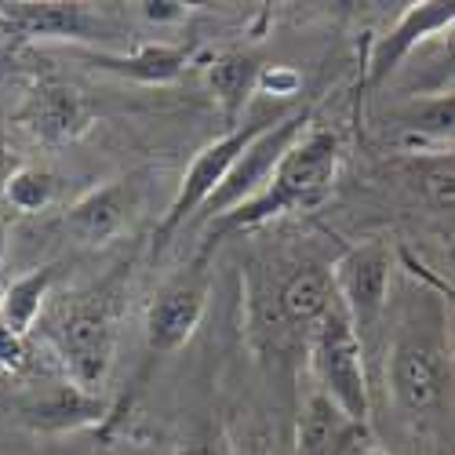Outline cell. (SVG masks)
Returning a JSON list of instances; mask_svg holds the SVG:
<instances>
[{
	"label": "cell",
	"mask_w": 455,
	"mask_h": 455,
	"mask_svg": "<svg viewBox=\"0 0 455 455\" xmlns=\"http://www.w3.org/2000/svg\"><path fill=\"white\" fill-rule=\"evenodd\" d=\"M423 189L430 194V201L444 212H451L455 204V189H451V154L448 157H437L427 172H423Z\"/></svg>",
	"instance_id": "cell-21"
},
{
	"label": "cell",
	"mask_w": 455,
	"mask_h": 455,
	"mask_svg": "<svg viewBox=\"0 0 455 455\" xmlns=\"http://www.w3.org/2000/svg\"><path fill=\"white\" fill-rule=\"evenodd\" d=\"M175 455H230V448H226V441H219V437H201V441L182 444Z\"/></svg>",
	"instance_id": "cell-25"
},
{
	"label": "cell",
	"mask_w": 455,
	"mask_h": 455,
	"mask_svg": "<svg viewBox=\"0 0 455 455\" xmlns=\"http://www.w3.org/2000/svg\"><path fill=\"white\" fill-rule=\"evenodd\" d=\"M142 15L149 22H179L186 15V4H179V0H146Z\"/></svg>",
	"instance_id": "cell-24"
},
{
	"label": "cell",
	"mask_w": 455,
	"mask_h": 455,
	"mask_svg": "<svg viewBox=\"0 0 455 455\" xmlns=\"http://www.w3.org/2000/svg\"><path fill=\"white\" fill-rule=\"evenodd\" d=\"M4 248H8V234H4V222H0V262H4Z\"/></svg>",
	"instance_id": "cell-26"
},
{
	"label": "cell",
	"mask_w": 455,
	"mask_h": 455,
	"mask_svg": "<svg viewBox=\"0 0 455 455\" xmlns=\"http://www.w3.org/2000/svg\"><path fill=\"white\" fill-rule=\"evenodd\" d=\"M451 19H455V8H451V4H411V8L401 15V22L390 29V36H383V41L375 44L371 62H368V81H371V84L387 81L390 73L397 69V62H401L415 44L427 41V36L437 33V29H448Z\"/></svg>",
	"instance_id": "cell-13"
},
{
	"label": "cell",
	"mask_w": 455,
	"mask_h": 455,
	"mask_svg": "<svg viewBox=\"0 0 455 455\" xmlns=\"http://www.w3.org/2000/svg\"><path fill=\"white\" fill-rule=\"evenodd\" d=\"M106 415V404L99 394H88L73 383H59L41 397H29L22 404V423L36 434H66V430H81L92 427Z\"/></svg>",
	"instance_id": "cell-12"
},
{
	"label": "cell",
	"mask_w": 455,
	"mask_h": 455,
	"mask_svg": "<svg viewBox=\"0 0 455 455\" xmlns=\"http://www.w3.org/2000/svg\"><path fill=\"white\" fill-rule=\"evenodd\" d=\"M146 179H149V172L142 168V172H128L121 179H109L106 186L84 194L66 212V230L81 244H92V248L113 241L135 219L142 194H146Z\"/></svg>",
	"instance_id": "cell-8"
},
{
	"label": "cell",
	"mask_w": 455,
	"mask_h": 455,
	"mask_svg": "<svg viewBox=\"0 0 455 455\" xmlns=\"http://www.w3.org/2000/svg\"><path fill=\"white\" fill-rule=\"evenodd\" d=\"M310 368L317 375V394H324L354 427H364L371 411L364 343L357 339L347 310L339 302L310 328Z\"/></svg>",
	"instance_id": "cell-2"
},
{
	"label": "cell",
	"mask_w": 455,
	"mask_h": 455,
	"mask_svg": "<svg viewBox=\"0 0 455 455\" xmlns=\"http://www.w3.org/2000/svg\"><path fill=\"white\" fill-rule=\"evenodd\" d=\"M310 124V109H295V113H284V117L277 124H270L262 135H255L244 154L230 164V172H226V179L215 186V194L201 204V219L204 222H215L222 219L226 212L241 208L244 201H251L262 186L270 182L274 168L281 164V157L291 149V142L307 132Z\"/></svg>",
	"instance_id": "cell-5"
},
{
	"label": "cell",
	"mask_w": 455,
	"mask_h": 455,
	"mask_svg": "<svg viewBox=\"0 0 455 455\" xmlns=\"http://www.w3.org/2000/svg\"><path fill=\"white\" fill-rule=\"evenodd\" d=\"M281 117H284V109H281V106H267L262 113H251L244 124L230 128L222 139H215V142H208V146L201 149V154L194 157V164L186 168V175H182V182H179L175 201L168 204L164 219L157 222V230H154V259H161V255L168 251L172 237L182 230V222H189V219H194V212H201V204L215 194V186L226 179L230 164L244 154V146H248L255 135L267 132L270 124H277Z\"/></svg>",
	"instance_id": "cell-3"
},
{
	"label": "cell",
	"mask_w": 455,
	"mask_h": 455,
	"mask_svg": "<svg viewBox=\"0 0 455 455\" xmlns=\"http://www.w3.org/2000/svg\"><path fill=\"white\" fill-rule=\"evenodd\" d=\"M354 455H387V451H379V448H361V451H354Z\"/></svg>",
	"instance_id": "cell-27"
},
{
	"label": "cell",
	"mask_w": 455,
	"mask_h": 455,
	"mask_svg": "<svg viewBox=\"0 0 455 455\" xmlns=\"http://www.w3.org/2000/svg\"><path fill=\"white\" fill-rule=\"evenodd\" d=\"M22 121L29 124V132L44 142H69L77 139L88 121H92V109L81 99L77 88L59 84V81H44L36 88L22 109Z\"/></svg>",
	"instance_id": "cell-11"
},
{
	"label": "cell",
	"mask_w": 455,
	"mask_h": 455,
	"mask_svg": "<svg viewBox=\"0 0 455 455\" xmlns=\"http://www.w3.org/2000/svg\"><path fill=\"white\" fill-rule=\"evenodd\" d=\"M259 62L255 55H244V52H230V55H219L212 66H208V84L226 113L230 128H237V117L244 113V102L251 99L255 92V81H259Z\"/></svg>",
	"instance_id": "cell-17"
},
{
	"label": "cell",
	"mask_w": 455,
	"mask_h": 455,
	"mask_svg": "<svg viewBox=\"0 0 455 455\" xmlns=\"http://www.w3.org/2000/svg\"><path fill=\"white\" fill-rule=\"evenodd\" d=\"M361 430L324 394H310L295 423V455H354Z\"/></svg>",
	"instance_id": "cell-14"
},
{
	"label": "cell",
	"mask_w": 455,
	"mask_h": 455,
	"mask_svg": "<svg viewBox=\"0 0 455 455\" xmlns=\"http://www.w3.org/2000/svg\"><path fill=\"white\" fill-rule=\"evenodd\" d=\"M208 307V270L197 259L189 270L175 274L157 288L146 310V350L149 354H175L186 339L197 331Z\"/></svg>",
	"instance_id": "cell-7"
},
{
	"label": "cell",
	"mask_w": 455,
	"mask_h": 455,
	"mask_svg": "<svg viewBox=\"0 0 455 455\" xmlns=\"http://www.w3.org/2000/svg\"><path fill=\"white\" fill-rule=\"evenodd\" d=\"M335 172H339V139L331 132H321V128L302 132L291 142L288 154L281 157V164L274 168L270 182L262 186L251 201H244L234 212H226L215 222H208V241L201 248V262L212 255V248L226 234H237V230H248V226L270 222L284 212L317 204L331 189Z\"/></svg>",
	"instance_id": "cell-1"
},
{
	"label": "cell",
	"mask_w": 455,
	"mask_h": 455,
	"mask_svg": "<svg viewBox=\"0 0 455 455\" xmlns=\"http://www.w3.org/2000/svg\"><path fill=\"white\" fill-rule=\"evenodd\" d=\"M448 361L437 347H430L427 339L404 335L390 350V364H387V379H390V394L397 401L401 411L408 415H423L430 411L448 387Z\"/></svg>",
	"instance_id": "cell-9"
},
{
	"label": "cell",
	"mask_w": 455,
	"mask_h": 455,
	"mask_svg": "<svg viewBox=\"0 0 455 455\" xmlns=\"http://www.w3.org/2000/svg\"><path fill=\"white\" fill-rule=\"evenodd\" d=\"M299 84H302V77H299L295 69H288V66L259 69V81H255V88L270 92V95H295V92H299Z\"/></svg>",
	"instance_id": "cell-22"
},
{
	"label": "cell",
	"mask_w": 455,
	"mask_h": 455,
	"mask_svg": "<svg viewBox=\"0 0 455 455\" xmlns=\"http://www.w3.org/2000/svg\"><path fill=\"white\" fill-rule=\"evenodd\" d=\"M189 48L182 44H142L128 55H113V52H92L88 62L102 73H117V77L139 81V84H168L189 66Z\"/></svg>",
	"instance_id": "cell-15"
},
{
	"label": "cell",
	"mask_w": 455,
	"mask_h": 455,
	"mask_svg": "<svg viewBox=\"0 0 455 455\" xmlns=\"http://www.w3.org/2000/svg\"><path fill=\"white\" fill-rule=\"evenodd\" d=\"M335 284H331V274L324 267H302L295 270L284 288H281V299H277V307H281V317L295 328H314L331 307H335Z\"/></svg>",
	"instance_id": "cell-16"
},
{
	"label": "cell",
	"mask_w": 455,
	"mask_h": 455,
	"mask_svg": "<svg viewBox=\"0 0 455 455\" xmlns=\"http://www.w3.org/2000/svg\"><path fill=\"white\" fill-rule=\"evenodd\" d=\"M408 128L415 132H427V135H451V95H437L430 102H415L408 113H404Z\"/></svg>",
	"instance_id": "cell-20"
},
{
	"label": "cell",
	"mask_w": 455,
	"mask_h": 455,
	"mask_svg": "<svg viewBox=\"0 0 455 455\" xmlns=\"http://www.w3.org/2000/svg\"><path fill=\"white\" fill-rule=\"evenodd\" d=\"M0 29L26 41H84L92 33V15L84 4L62 0H15L0 4Z\"/></svg>",
	"instance_id": "cell-10"
},
{
	"label": "cell",
	"mask_w": 455,
	"mask_h": 455,
	"mask_svg": "<svg viewBox=\"0 0 455 455\" xmlns=\"http://www.w3.org/2000/svg\"><path fill=\"white\" fill-rule=\"evenodd\" d=\"M335 299L347 310L357 339L375 331L379 317L387 310V288H390V248L383 241H368L350 248L331 270Z\"/></svg>",
	"instance_id": "cell-6"
},
{
	"label": "cell",
	"mask_w": 455,
	"mask_h": 455,
	"mask_svg": "<svg viewBox=\"0 0 455 455\" xmlns=\"http://www.w3.org/2000/svg\"><path fill=\"white\" fill-rule=\"evenodd\" d=\"M4 201L15 208V212H41V208H48L52 204V197H55V179H52V172H44V168H33V164H22V168H15L8 179H4Z\"/></svg>",
	"instance_id": "cell-19"
},
{
	"label": "cell",
	"mask_w": 455,
	"mask_h": 455,
	"mask_svg": "<svg viewBox=\"0 0 455 455\" xmlns=\"http://www.w3.org/2000/svg\"><path fill=\"white\" fill-rule=\"evenodd\" d=\"M26 364V339L0 324V371H19Z\"/></svg>",
	"instance_id": "cell-23"
},
{
	"label": "cell",
	"mask_w": 455,
	"mask_h": 455,
	"mask_svg": "<svg viewBox=\"0 0 455 455\" xmlns=\"http://www.w3.org/2000/svg\"><path fill=\"white\" fill-rule=\"evenodd\" d=\"M52 339H55V350H59L66 371H69V383L88 394H99V387L109 375V364H113V339H117V331H113V314L106 302L99 295L73 299L55 317Z\"/></svg>",
	"instance_id": "cell-4"
},
{
	"label": "cell",
	"mask_w": 455,
	"mask_h": 455,
	"mask_svg": "<svg viewBox=\"0 0 455 455\" xmlns=\"http://www.w3.org/2000/svg\"><path fill=\"white\" fill-rule=\"evenodd\" d=\"M52 281H55V267H41L26 277H15L4 288V299H0V324L26 339V331L36 324V317H41Z\"/></svg>",
	"instance_id": "cell-18"
}]
</instances>
